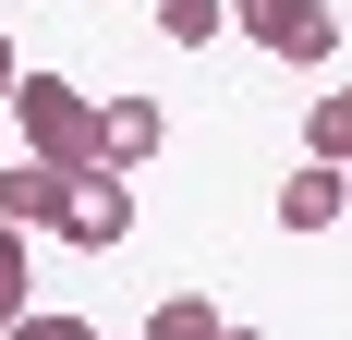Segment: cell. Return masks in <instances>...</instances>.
I'll use <instances>...</instances> for the list:
<instances>
[{
  "instance_id": "obj_1",
  "label": "cell",
  "mask_w": 352,
  "mask_h": 340,
  "mask_svg": "<svg viewBox=\"0 0 352 340\" xmlns=\"http://www.w3.org/2000/svg\"><path fill=\"white\" fill-rule=\"evenodd\" d=\"M12 122H25V158L36 170L85 182V122H98V98H85L73 73H12Z\"/></svg>"
},
{
  "instance_id": "obj_10",
  "label": "cell",
  "mask_w": 352,
  "mask_h": 340,
  "mask_svg": "<svg viewBox=\"0 0 352 340\" xmlns=\"http://www.w3.org/2000/svg\"><path fill=\"white\" fill-rule=\"evenodd\" d=\"M304 134H316V170H340V146H352V109H340V98H316V122H304Z\"/></svg>"
},
{
  "instance_id": "obj_12",
  "label": "cell",
  "mask_w": 352,
  "mask_h": 340,
  "mask_svg": "<svg viewBox=\"0 0 352 340\" xmlns=\"http://www.w3.org/2000/svg\"><path fill=\"white\" fill-rule=\"evenodd\" d=\"M12 73H25V61H12V36H0V109H12Z\"/></svg>"
},
{
  "instance_id": "obj_4",
  "label": "cell",
  "mask_w": 352,
  "mask_h": 340,
  "mask_svg": "<svg viewBox=\"0 0 352 340\" xmlns=\"http://www.w3.org/2000/svg\"><path fill=\"white\" fill-rule=\"evenodd\" d=\"M49 231H61L73 255H109V243L134 231V182H98V170H85V182H61V219H49Z\"/></svg>"
},
{
  "instance_id": "obj_6",
  "label": "cell",
  "mask_w": 352,
  "mask_h": 340,
  "mask_svg": "<svg viewBox=\"0 0 352 340\" xmlns=\"http://www.w3.org/2000/svg\"><path fill=\"white\" fill-rule=\"evenodd\" d=\"M340 206H352V195H340V170L304 158V170L280 182V231H292V243H304V231H340Z\"/></svg>"
},
{
  "instance_id": "obj_11",
  "label": "cell",
  "mask_w": 352,
  "mask_h": 340,
  "mask_svg": "<svg viewBox=\"0 0 352 340\" xmlns=\"http://www.w3.org/2000/svg\"><path fill=\"white\" fill-rule=\"evenodd\" d=\"M0 340H98V328H85V316H49V304H36V316H12Z\"/></svg>"
},
{
  "instance_id": "obj_2",
  "label": "cell",
  "mask_w": 352,
  "mask_h": 340,
  "mask_svg": "<svg viewBox=\"0 0 352 340\" xmlns=\"http://www.w3.org/2000/svg\"><path fill=\"white\" fill-rule=\"evenodd\" d=\"M219 25H243L267 61H292V73H316V61H340V12L328 0H219Z\"/></svg>"
},
{
  "instance_id": "obj_8",
  "label": "cell",
  "mask_w": 352,
  "mask_h": 340,
  "mask_svg": "<svg viewBox=\"0 0 352 340\" xmlns=\"http://www.w3.org/2000/svg\"><path fill=\"white\" fill-rule=\"evenodd\" d=\"M12 316H36V243L25 231H0V328Z\"/></svg>"
},
{
  "instance_id": "obj_3",
  "label": "cell",
  "mask_w": 352,
  "mask_h": 340,
  "mask_svg": "<svg viewBox=\"0 0 352 340\" xmlns=\"http://www.w3.org/2000/svg\"><path fill=\"white\" fill-rule=\"evenodd\" d=\"M158 134H170V122H158V98H134V85H122V98H98V122H85V170H98V182H134V170L158 158Z\"/></svg>"
},
{
  "instance_id": "obj_7",
  "label": "cell",
  "mask_w": 352,
  "mask_h": 340,
  "mask_svg": "<svg viewBox=\"0 0 352 340\" xmlns=\"http://www.w3.org/2000/svg\"><path fill=\"white\" fill-rule=\"evenodd\" d=\"M231 316L207 304V292H170V304H146V340H219Z\"/></svg>"
},
{
  "instance_id": "obj_13",
  "label": "cell",
  "mask_w": 352,
  "mask_h": 340,
  "mask_svg": "<svg viewBox=\"0 0 352 340\" xmlns=\"http://www.w3.org/2000/svg\"><path fill=\"white\" fill-rule=\"evenodd\" d=\"M219 340H267V328H219Z\"/></svg>"
},
{
  "instance_id": "obj_5",
  "label": "cell",
  "mask_w": 352,
  "mask_h": 340,
  "mask_svg": "<svg viewBox=\"0 0 352 340\" xmlns=\"http://www.w3.org/2000/svg\"><path fill=\"white\" fill-rule=\"evenodd\" d=\"M61 219V170H36V158H0V231H49Z\"/></svg>"
},
{
  "instance_id": "obj_9",
  "label": "cell",
  "mask_w": 352,
  "mask_h": 340,
  "mask_svg": "<svg viewBox=\"0 0 352 340\" xmlns=\"http://www.w3.org/2000/svg\"><path fill=\"white\" fill-rule=\"evenodd\" d=\"M158 36L170 49H219V0H158Z\"/></svg>"
}]
</instances>
